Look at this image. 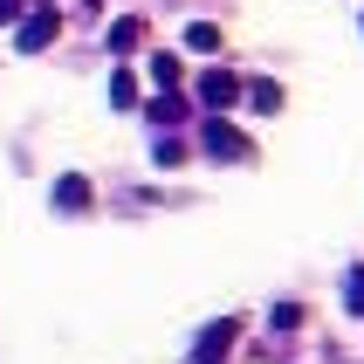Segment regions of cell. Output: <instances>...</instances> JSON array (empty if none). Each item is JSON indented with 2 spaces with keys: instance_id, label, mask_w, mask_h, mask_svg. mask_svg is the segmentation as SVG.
I'll use <instances>...</instances> for the list:
<instances>
[{
  "instance_id": "obj_12",
  "label": "cell",
  "mask_w": 364,
  "mask_h": 364,
  "mask_svg": "<svg viewBox=\"0 0 364 364\" xmlns=\"http://www.w3.org/2000/svg\"><path fill=\"white\" fill-rule=\"evenodd\" d=\"M151 76H159L165 90H172V82H179V55H151Z\"/></svg>"
},
{
  "instance_id": "obj_5",
  "label": "cell",
  "mask_w": 364,
  "mask_h": 364,
  "mask_svg": "<svg viewBox=\"0 0 364 364\" xmlns=\"http://www.w3.org/2000/svg\"><path fill=\"white\" fill-rule=\"evenodd\" d=\"M234 337H241V323H234V316H220V323H213V330H206V337H200V350H193V358H200V364H220Z\"/></svg>"
},
{
  "instance_id": "obj_14",
  "label": "cell",
  "mask_w": 364,
  "mask_h": 364,
  "mask_svg": "<svg viewBox=\"0 0 364 364\" xmlns=\"http://www.w3.org/2000/svg\"><path fill=\"white\" fill-rule=\"evenodd\" d=\"M21 7H28V0H0V21H14V14H21Z\"/></svg>"
},
{
  "instance_id": "obj_3",
  "label": "cell",
  "mask_w": 364,
  "mask_h": 364,
  "mask_svg": "<svg viewBox=\"0 0 364 364\" xmlns=\"http://www.w3.org/2000/svg\"><path fill=\"white\" fill-rule=\"evenodd\" d=\"M200 103H206V110H227V103H241V82L227 76V69H206V76H200Z\"/></svg>"
},
{
  "instance_id": "obj_1",
  "label": "cell",
  "mask_w": 364,
  "mask_h": 364,
  "mask_svg": "<svg viewBox=\"0 0 364 364\" xmlns=\"http://www.w3.org/2000/svg\"><path fill=\"white\" fill-rule=\"evenodd\" d=\"M200 144H206V159H220V165H234V159H247V131H234V124L213 110V117L200 124Z\"/></svg>"
},
{
  "instance_id": "obj_7",
  "label": "cell",
  "mask_w": 364,
  "mask_h": 364,
  "mask_svg": "<svg viewBox=\"0 0 364 364\" xmlns=\"http://www.w3.org/2000/svg\"><path fill=\"white\" fill-rule=\"evenodd\" d=\"M241 97L255 103V110H282V82H268V76H255V82H241Z\"/></svg>"
},
{
  "instance_id": "obj_4",
  "label": "cell",
  "mask_w": 364,
  "mask_h": 364,
  "mask_svg": "<svg viewBox=\"0 0 364 364\" xmlns=\"http://www.w3.org/2000/svg\"><path fill=\"white\" fill-rule=\"evenodd\" d=\"M90 200H97V186L82 179V172H62V179H55V206H62V213H82Z\"/></svg>"
},
{
  "instance_id": "obj_11",
  "label": "cell",
  "mask_w": 364,
  "mask_h": 364,
  "mask_svg": "<svg viewBox=\"0 0 364 364\" xmlns=\"http://www.w3.org/2000/svg\"><path fill=\"white\" fill-rule=\"evenodd\" d=\"M151 159L172 172V165H186V144H179V138H159V151H151Z\"/></svg>"
},
{
  "instance_id": "obj_8",
  "label": "cell",
  "mask_w": 364,
  "mask_h": 364,
  "mask_svg": "<svg viewBox=\"0 0 364 364\" xmlns=\"http://www.w3.org/2000/svg\"><path fill=\"white\" fill-rule=\"evenodd\" d=\"M138 41H144V21H138V14H124L117 28H110V55H131Z\"/></svg>"
},
{
  "instance_id": "obj_6",
  "label": "cell",
  "mask_w": 364,
  "mask_h": 364,
  "mask_svg": "<svg viewBox=\"0 0 364 364\" xmlns=\"http://www.w3.org/2000/svg\"><path fill=\"white\" fill-rule=\"evenodd\" d=\"M186 48H193V55H213V48H220V28H213V21H186Z\"/></svg>"
},
{
  "instance_id": "obj_13",
  "label": "cell",
  "mask_w": 364,
  "mask_h": 364,
  "mask_svg": "<svg viewBox=\"0 0 364 364\" xmlns=\"http://www.w3.org/2000/svg\"><path fill=\"white\" fill-rule=\"evenodd\" d=\"M344 296H350V309L364 316V268H350V275H344Z\"/></svg>"
},
{
  "instance_id": "obj_2",
  "label": "cell",
  "mask_w": 364,
  "mask_h": 364,
  "mask_svg": "<svg viewBox=\"0 0 364 364\" xmlns=\"http://www.w3.org/2000/svg\"><path fill=\"white\" fill-rule=\"evenodd\" d=\"M48 41H55V7H35V14L21 21V35H14V48H21V55H41V48H48Z\"/></svg>"
},
{
  "instance_id": "obj_10",
  "label": "cell",
  "mask_w": 364,
  "mask_h": 364,
  "mask_svg": "<svg viewBox=\"0 0 364 364\" xmlns=\"http://www.w3.org/2000/svg\"><path fill=\"white\" fill-rule=\"evenodd\" d=\"M144 117H151V124H179V117H186V97H172V90H165V97H151V110H144Z\"/></svg>"
},
{
  "instance_id": "obj_9",
  "label": "cell",
  "mask_w": 364,
  "mask_h": 364,
  "mask_svg": "<svg viewBox=\"0 0 364 364\" xmlns=\"http://www.w3.org/2000/svg\"><path fill=\"white\" fill-rule=\"evenodd\" d=\"M110 103H117V110H138V76H131V69L110 76Z\"/></svg>"
}]
</instances>
